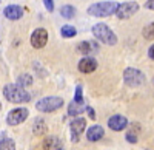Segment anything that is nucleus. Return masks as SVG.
<instances>
[{
    "label": "nucleus",
    "instance_id": "f257e3e1",
    "mask_svg": "<svg viewBox=\"0 0 154 150\" xmlns=\"http://www.w3.org/2000/svg\"><path fill=\"white\" fill-rule=\"evenodd\" d=\"M3 96L6 97V101L12 102V104H25L31 101V94L19 87L17 84H8L3 87Z\"/></svg>",
    "mask_w": 154,
    "mask_h": 150
},
{
    "label": "nucleus",
    "instance_id": "a211bd4d",
    "mask_svg": "<svg viewBox=\"0 0 154 150\" xmlns=\"http://www.w3.org/2000/svg\"><path fill=\"white\" fill-rule=\"evenodd\" d=\"M60 34H62V37H65V39H71V37H74L77 34V30L74 27H71V25H63L62 30H60Z\"/></svg>",
    "mask_w": 154,
    "mask_h": 150
},
{
    "label": "nucleus",
    "instance_id": "f8f14e48",
    "mask_svg": "<svg viewBox=\"0 0 154 150\" xmlns=\"http://www.w3.org/2000/svg\"><path fill=\"white\" fill-rule=\"evenodd\" d=\"M3 16L6 19H9V20H19L23 16V9L19 5H8L3 9Z\"/></svg>",
    "mask_w": 154,
    "mask_h": 150
},
{
    "label": "nucleus",
    "instance_id": "6e6552de",
    "mask_svg": "<svg viewBox=\"0 0 154 150\" xmlns=\"http://www.w3.org/2000/svg\"><path fill=\"white\" fill-rule=\"evenodd\" d=\"M48 42V31L45 28H37L31 34V45L37 49H40L46 45Z\"/></svg>",
    "mask_w": 154,
    "mask_h": 150
},
{
    "label": "nucleus",
    "instance_id": "412c9836",
    "mask_svg": "<svg viewBox=\"0 0 154 150\" xmlns=\"http://www.w3.org/2000/svg\"><path fill=\"white\" fill-rule=\"evenodd\" d=\"M0 150H16V142L9 138H5L0 141Z\"/></svg>",
    "mask_w": 154,
    "mask_h": 150
},
{
    "label": "nucleus",
    "instance_id": "39448f33",
    "mask_svg": "<svg viewBox=\"0 0 154 150\" xmlns=\"http://www.w3.org/2000/svg\"><path fill=\"white\" fill-rule=\"evenodd\" d=\"M123 81L130 87H140L145 82V74L137 68H126L123 73Z\"/></svg>",
    "mask_w": 154,
    "mask_h": 150
},
{
    "label": "nucleus",
    "instance_id": "9d476101",
    "mask_svg": "<svg viewBox=\"0 0 154 150\" xmlns=\"http://www.w3.org/2000/svg\"><path fill=\"white\" fill-rule=\"evenodd\" d=\"M128 126V119L122 115H114L108 119V127L114 132H120Z\"/></svg>",
    "mask_w": 154,
    "mask_h": 150
},
{
    "label": "nucleus",
    "instance_id": "dca6fc26",
    "mask_svg": "<svg viewBox=\"0 0 154 150\" xmlns=\"http://www.w3.org/2000/svg\"><path fill=\"white\" fill-rule=\"evenodd\" d=\"M85 108H86V107H85V102H75V101H72V102L69 104V107H68V113H69L71 116H77V115L83 113Z\"/></svg>",
    "mask_w": 154,
    "mask_h": 150
},
{
    "label": "nucleus",
    "instance_id": "f3484780",
    "mask_svg": "<svg viewBox=\"0 0 154 150\" xmlns=\"http://www.w3.org/2000/svg\"><path fill=\"white\" fill-rule=\"evenodd\" d=\"M32 132H34V135H43L45 132H46V124H45V121L42 119V118H37L35 121H34V126H32Z\"/></svg>",
    "mask_w": 154,
    "mask_h": 150
},
{
    "label": "nucleus",
    "instance_id": "393cba45",
    "mask_svg": "<svg viewBox=\"0 0 154 150\" xmlns=\"http://www.w3.org/2000/svg\"><path fill=\"white\" fill-rule=\"evenodd\" d=\"M126 141L128 142H137V135L133 132H128L126 133Z\"/></svg>",
    "mask_w": 154,
    "mask_h": 150
},
{
    "label": "nucleus",
    "instance_id": "5701e85b",
    "mask_svg": "<svg viewBox=\"0 0 154 150\" xmlns=\"http://www.w3.org/2000/svg\"><path fill=\"white\" fill-rule=\"evenodd\" d=\"M75 102H83V96H82V87L77 85L75 87V97H74Z\"/></svg>",
    "mask_w": 154,
    "mask_h": 150
},
{
    "label": "nucleus",
    "instance_id": "cd10ccee",
    "mask_svg": "<svg viewBox=\"0 0 154 150\" xmlns=\"http://www.w3.org/2000/svg\"><path fill=\"white\" fill-rule=\"evenodd\" d=\"M148 56H149V59H152V60H154V45H151V46H149V49H148Z\"/></svg>",
    "mask_w": 154,
    "mask_h": 150
},
{
    "label": "nucleus",
    "instance_id": "0eeeda50",
    "mask_svg": "<svg viewBox=\"0 0 154 150\" xmlns=\"http://www.w3.org/2000/svg\"><path fill=\"white\" fill-rule=\"evenodd\" d=\"M139 11V5L137 2H126L117 6L116 9V16L119 19H130L131 16H134L136 12Z\"/></svg>",
    "mask_w": 154,
    "mask_h": 150
},
{
    "label": "nucleus",
    "instance_id": "4be33fe9",
    "mask_svg": "<svg viewBox=\"0 0 154 150\" xmlns=\"http://www.w3.org/2000/svg\"><path fill=\"white\" fill-rule=\"evenodd\" d=\"M143 37H145V39H148V40L154 39V23H149L148 27H145V30H143Z\"/></svg>",
    "mask_w": 154,
    "mask_h": 150
},
{
    "label": "nucleus",
    "instance_id": "4468645a",
    "mask_svg": "<svg viewBox=\"0 0 154 150\" xmlns=\"http://www.w3.org/2000/svg\"><path fill=\"white\" fill-rule=\"evenodd\" d=\"M103 135H105V132H103V129H102L100 126H91L88 129V132H86V138H88V141L96 142V141L103 138Z\"/></svg>",
    "mask_w": 154,
    "mask_h": 150
},
{
    "label": "nucleus",
    "instance_id": "1a4fd4ad",
    "mask_svg": "<svg viewBox=\"0 0 154 150\" xmlns=\"http://www.w3.org/2000/svg\"><path fill=\"white\" fill-rule=\"evenodd\" d=\"M85 127H86V121L83 118H75V119L71 121L69 130H71V139H72V142L79 141V138H80V135L83 133Z\"/></svg>",
    "mask_w": 154,
    "mask_h": 150
},
{
    "label": "nucleus",
    "instance_id": "2eb2a0df",
    "mask_svg": "<svg viewBox=\"0 0 154 150\" xmlns=\"http://www.w3.org/2000/svg\"><path fill=\"white\" fill-rule=\"evenodd\" d=\"M77 49H79L82 54H91V53L97 51L99 46H97V43H94V42L85 40V42H80V43H79V48H77Z\"/></svg>",
    "mask_w": 154,
    "mask_h": 150
},
{
    "label": "nucleus",
    "instance_id": "7ed1b4c3",
    "mask_svg": "<svg viewBox=\"0 0 154 150\" xmlns=\"http://www.w3.org/2000/svg\"><path fill=\"white\" fill-rule=\"evenodd\" d=\"M93 34H94L96 39H99L100 42H103L106 45H116L117 43V37H116V34L105 23H96L93 27Z\"/></svg>",
    "mask_w": 154,
    "mask_h": 150
},
{
    "label": "nucleus",
    "instance_id": "423d86ee",
    "mask_svg": "<svg viewBox=\"0 0 154 150\" xmlns=\"http://www.w3.org/2000/svg\"><path fill=\"white\" fill-rule=\"evenodd\" d=\"M28 116H29L28 108L19 107V108L11 110L9 113H8V116H6V122L9 124V126H19V124H22V122L26 121Z\"/></svg>",
    "mask_w": 154,
    "mask_h": 150
},
{
    "label": "nucleus",
    "instance_id": "20e7f679",
    "mask_svg": "<svg viewBox=\"0 0 154 150\" xmlns=\"http://www.w3.org/2000/svg\"><path fill=\"white\" fill-rule=\"evenodd\" d=\"M62 105H63V99L62 97L48 96V97H43V99H40V101H37L35 108L38 111H42V113H51V111L59 110Z\"/></svg>",
    "mask_w": 154,
    "mask_h": 150
},
{
    "label": "nucleus",
    "instance_id": "c85d7f7f",
    "mask_svg": "<svg viewBox=\"0 0 154 150\" xmlns=\"http://www.w3.org/2000/svg\"><path fill=\"white\" fill-rule=\"evenodd\" d=\"M0 110H2V104H0Z\"/></svg>",
    "mask_w": 154,
    "mask_h": 150
},
{
    "label": "nucleus",
    "instance_id": "9b49d317",
    "mask_svg": "<svg viewBox=\"0 0 154 150\" xmlns=\"http://www.w3.org/2000/svg\"><path fill=\"white\" fill-rule=\"evenodd\" d=\"M97 68V60L91 56H85L83 59H80L79 62V71L80 73H93Z\"/></svg>",
    "mask_w": 154,
    "mask_h": 150
},
{
    "label": "nucleus",
    "instance_id": "bb28decb",
    "mask_svg": "<svg viewBox=\"0 0 154 150\" xmlns=\"http://www.w3.org/2000/svg\"><path fill=\"white\" fill-rule=\"evenodd\" d=\"M85 110L88 111V115H89V118H91V119H94V118H96V113H94V110H93L91 107H86Z\"/></svg>",
    "mask_w": 154,
    "mask_h": 150
},
{
    "label": "nucleus",
    "instance_id": "b1692460",
    "mask_svg": "<svg viewBox=\"0 0 154 150\" xmlns=\"http://www.w3.org/2000/svg\"><path fill=\"white\" fill-rule=\"evenodd\" d=\"M43 5H45V8H46L49 12L54 11V0H43Z\"/></svg>",
    "mask_w": 154,
    "mask_h": 150
},
{
    "label": "nucleus",
    "instance_id": "ddd939ff",
    "mask_svg": "<svg viewBox=\"0 0 154 150\" xmlns=\"http://www.w3.org/2000/svg\"><path fill=\"white\" fill-rule=\"evenodd\" d=\"M43 150H63V142L57 136H48L43 141Z\"/></svg>",
    "mask_w": 154,
    "mask_h": 150
},
{
    "label": "nucleus",
    "instance_id": "6ab92c4d",
    "mask_svg": "<svg viewBox=\"0 0 154 150\" xmlns=\"http://www.w3.org/2000/svg\"><path fill=\"white\" fill-rule=\"evenodd\" d=\"M60 14H62V17H65V19H72L74 14H75V9L71 5H63L60 8Z\"/></svg>",
    "mask_w": 154,
    "mask_h": 150
},
{
    "label": "nucleus",
    "instance_id": "f03ea898",
    "mask_svg": "<svg viewBox=\"0 0 154 150\" xmlns=\"http://www.w3.org/2000/svg\"><path fill=\"white\" fill-rule=\"evenodd\" d=\"M117 6L119 3L116 2H99L88 8V14L93 17H108V16L116 14Z\"/></svg>",
    "mask_w": 154,
    "mask_h": 150
},
{
    "label": "nucleus",
    "instance_id": "a878e982",
    "mask_svg": "<svg viewBox=\"0 0 154 150\" xmlns=\"http://www.w3.org/2000/svg\"><path fill=\"white\" fill-rule=\"evenodd\" d=\"M145 8L146 9H154V0H146V2H145Z\"/></svg>",
    "mask_w": 154,
    "mask_h": 150
},
{
    "label": "nucleus",
    "instance_id": "aec40b11",
    "mask_svg": "<svg viewBox=\"0 0 154 150\" xmlns=\"http://www.w3.org/2000/svg\"><path fill=\"white\" fill-rule=\"evenodd\" d=\"M17 85L22 87V88L29 87V85H32V78L29 76V74H22V76H19V79H17Z\"/></svg>",
    "mask_w": 154,
    "mask_h": 150
}]
</instances>
